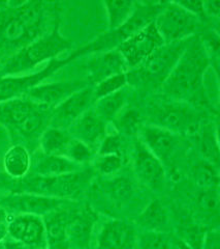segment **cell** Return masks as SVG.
Listing matches in <instances>:
<instances>
[{
    "instance_id": "8",
    "label": "cell",
    "mask_w": 220,
    "mask_h": 249,
    "mask_svg": "<svg viewBox=\"0 0 220 249\" xmlns=\"http://www.w3.org/2000/svg\"><path fill=\"white\" fill-rule=\"evenodd\" d=\"M80 56H83L81 48L74 51L64 58H55L49 61L48 65L38 72L28 75L0 77V103L13 99L23 98L28 91L42 84L54 73Z\"/></svg>"
},
{
    "instance_id": "26",
    "label": "cell",
    "mask_w": 220,
    "mask_h": 249,
    "mask_svg": "<svg viewBox=\"0 0 220 249\" xmlns=\"http://www.w3.org/2000/svg\"><path fill=\"white\" fill-rule=\"evenodd\" d=\"M70 140L72 136L67 130L49 126L39 136V146L46 155L64 156Z\"/></svg>"
},
{
    "instance_id": "9",
    "label": "cell",
    "mask_w": 220,
    "mask_h": 249,
    "mask_svg": "<svg viewBox=\"0 0 220 249\" xmlns=\"http://www.w3.org/2000/svg\"><path fill=\"white\" fill-rule=\"evenodd\" d=\"M152 126L159 127L176 134H189L200 130V116L186 102L171 100V102L151 108Z\"/></svg>"
},
{
    "instance_id": "39",
    "label": "cell",
    "mask_w": 220,
    "mask_h": 249,
    "mask_svg": "<svg viewBox=\"0 0 220 249\" xmlns=\"http://www.w3.org/2000/svg\"><path fill=\"white\" fill-rule=\"evenodd\" d=\"M180 6H182L184 10L189 12L195 16L200 17L204 14V2L203 1H194V0H183V1H176Z\"/></svg>"
},
{
    "instance_id": "40",
    "label": "cell",
    "mask_w": 220,
    "mask_h": 249,
    "mask_svg": "<svg viewBox=\"0 0 220 249\" xmlns=\"http://www.w3.org/2000/svg\"><path fill=\"white\" fill-rule=\"evenodd\" d=\"M219 7L220 2L219 1H207L204 2V14H208L210 16H213L215 18H218L219 16Z\"/></svg>"
},
{
    "instance_id": "23",
    "label": "cell",
    "mask_w": 220,
    "mask_h": 249,
    "mask_svg": "<svg viewBox=\"0 0 220 249\" xmlns=\"http://www.w3.org/2000/svg\"><path fill=\"white\" fill-rule=\"evenodd\" d=\"M95 215L89 210L69 215L67 223V239L69 245L73 244L78 247L85 248L89 245Z\"/></svg>"
},
{
    "instance_id": "25",
    "label": "cell",
    "mask_w": 220,
    "mask_h": 249,
    "mask_svg": "<svg viewBox=\"0 0 220 249\" xmlns=\"http://www.w3.org/2000/svg\"><path fill=\"white\" fill-rule=\"evenodd\" d=\"M5 173L14 178H23L27 176L31 167V157L26 147L15 144L6 152L3 159Z\"/></svg>"
},
{
    "instance_id": "21",
    "label": "cell",
    "mask_w": 220,
    "mask_h": 249,
    "mask_svg": "<svg viewBox=\"0 0 220 249\" xmlns=\"http://www.w3.org/2000/svg\"><path fill=\"white\" fill-rule=\"evenodd\" d=\"M69 214L64 210L57 209L43 216L47 236V249H67V223Z\"/></svg>"
},
{
    "instance_id": "31",
    "label": "cell",
    "mask_w": 220,
    "mask_h": 249,
    "mask_svg": "<svg viewBox=\"0 0 220 249\" xmlns=\"http://www.w3.org/2000/svg\"><path fill=\"white\" fill-rule=\"evenodd\" d=\"M138 249H172L171 239L167 232L145 231L137 241Z\"/></svg>"
},
{
    "instance_id": "3",
    "label": "cell",
    "mask_w": 220,
    "mask_h": 249,
    "mask_svg": "<svg viewBox=\"0 0 220 249\" xmlns=\"http://www.w3.org/2000/svg\"><path fill=\"white\" fill-rule=\"evenodd\" d=\"M73 45L60 33L59 22L49 34L15 53L1 65L0 77L17 76L35 69L47 60L57 58L60 54L69 50Z\"/></svg>"
},
{
    "instance_id": "34",
    "label": "cell",
    "mask_w": 220,
    "mask_h": 249,
    "mask_svg": "<svg viewBox=\"0 0 220 249\" xmlns=\"http://www.w3.org/2000/svg\"><path fill=\"white\" fill-rule=\"evenodd\" d=\"M121 155H98L95 160V168L100 175H115L122 167Z\"/></svg>"
},
{
    "instance_id": "37",
    "label": "cell",
    "mask_w": 220,
    "mask_h": 249,
    "mask_svg": "<svg viewBox=\"0 0 220 249\" xmlns=\"http://www.w3.org/2000/svg\"><path fill=\"white\" fill-rule=\"evenodd\" d=\"M121 139L117 134L106 135L97 149L98 155H120Z\"/></svg>"
},
{
    "instance_id": "27",
    "label": "cell",
    "mask_w": 220,
    "mask_h": 249,
    "mask_svg": "<svg viewBox=\"0 0 220 249\" xmlns=\"http://www.w3.org/2000/svg\"><path fill=\"white\" fill-rule=\"evenodd\" d=\"M125 103H126V93L122 89L96 100L92 109L101 120L107 123L113 121L122 112Z\"/></svg>"
},
{
    "instance_id": "29",
    "label": "cell",
    "mask_w": 220,
    "mask_h": 249,
    "mask_svg": "<svg viewBox=\"0 0 220 249\" xmlns=\"http://www.w3.org/2000/svg\"><path fill=\"white\" fill-rule=\"evenodd\" d=\"M200 149L207 162L217 165L219 160V147L216 131L210 126L204 127L200 135Z\"/></svg>"
},
{
    "instance_id": "11",
    "label": "cell",
    "mask_w": 220,
    "mask_h": 249,
    "mask_svg": "<svg viewBox=\"0 0 220 249\" xmlns=\"http://www.w3.org/2000/svg\"><path fill=\"white\" fill-rule=\"evenodd\" d=\"M163 44V40L157 31L154 22H152L151 24L125 40L120 46H118L117 50L119 51L128 68H135L142 65Z\"/></svg>"
},
{
    "instance_id": "28",
    "label": "cell",
    "mask_w": 220,
    "mask_h": 249,
    "mask_svg": "<svg viewBox=\"0 0 220 249\" xmlns=\"http://www.w3.org/2000/svg\"><path fill=\"white\" fill-rule=\"evenodd\" d=\"M105 10L108 17L109 31L120 28L127 22L136 9L133 1H105Z\"/></svg>"
},
{
    "instance_id": "6",
    "label": "cell",
    "mask_w": 220,
    "mask_h": 249,
    "mask_svg": "<svg viewBox=\"0 0 220 249\" xmlns=\"http://www.w3.org/2000/svg\"><path fill=\"white\" fill-rule=\"evenodd\" d=\"M88 180L89 175L81 170L74 174L61 176H32L30 178H23L19 186L20 191L17 192L65 199L80 192Z\"/></svg>"
},
{
    "instance_id": "14",
    "label": "cell",
    "mask_w": 220,
    "mask_h": 249,
    "mask_svg": "<svg viewBox=\"0 0 220 249\" xmlns=\"http://www.w3.org/2000/svg\"><path fill=\"white\" fill-rule=\"evenodd\" d=\"M93 101H95L93 89L89 85L78 90L52 109L49 126L67 130L80 116L89 110Z\"/></svg>"
},
{
    "instance_id": "17",
    "label": "cell",
    "mask_w": 220,
    "mask_h": 249,
    "mask_svg": "<svg viewBox=\"0 0 220 249\" xmlns=\"http://www.w3.org/2000/svg\"><path fill=\"white\" fill-rule=\"evenodd\" d=\"M137 241L136 230L131 223L109 219L98 231L95 249H136Z\"/></svg>"
},
{
    "instance_id": "1",
    "label": "cell",
    "mask_w": 220,
    "mask_h": 249,
    "mask_svg": "<svg viewBox=\"0 0 220 249\" xmlns=\"http://www.w3.org/2000/svg\"><path fill=\"white\" fill-rule=\"evenodd\" d=\"M57 3L0 2V61L49 34L58 23Z\"/></svg>"
},
{
    "instance_id": "24",
    "label": "cell",
    "mask_w": 220,
    "mask_h": 249,
    "mask_svg": "<svg viewBox=\"0 0 220 249\" xmlns=\"http://www.w3.org/2000/svg\"><path fill=\"white\" fill-rule=\"evenodd\" d=\"M138 222L146 231L166 232L169 225L166 207L158 199L151 200L140 214Z\"/></svg>"
},
{
    "instance_id": "5",
    "label": "cell",
    "mask_w": 220,
    "mask_h": 249,
    "mask_svg": "<svg viewBox=\"0 0 220 249\" xmlns=\"http://www.w3.org/2000/svg\"><path fill=\"white\" fill-rule=\"evenodd\" d=\"M164 2H136L131 17L120 28L99 36L95 41L82 47L85 54L101 53L117 49L125 40L154 22Z\"/></svg>"
},
{
    "instance_id": "19",
    "label": "cell",
    "mask_w": 220,
    "mask_h": 249,
    "mask_svg": "<svg viewBox=\"0 0 220 249\" xmlns=\"http://www.w3.org/2000/svg\"><path fill=\"white\" fill-rule=\"evenodd\" d=\"M70 129V136L87 144L93 151L107 135V123L94 112L92 108L80 116Z\"/></svg>"
},
{
    "instance_id": "10",
    "label": "cell",
    "mask_w": 220,
    "mask_h": 249,
    "mask_svg": "<svg viewBox=\"0 0 220 249\" xmlns=\"http://www.w3.org/2000/svg\"><path fill=\"white\" fill-rule=\"evenodd\" d=\"M190 38L181 42L164 43L157 48L142 65L139 66L141 78L154 85H162L182 56Z\"/></svg>"
},
{
    "instance_id": "32",
    "label": "cell",
    "mask_w": 220,
    "mask_h": 249,
    "mask_svg": "<svg viewBox=\"0 0 220 249\" xmlns=\"http://www.w3.org/2000/svg\"><path fill=\"white\" fill-rule=\"evenodd\" d=\"M195 181L202 189L217 188L219 183L218 171L215 165L209 162H203L195 168Z\"/></svg>"
},
{
    "instance_id": "15",
    "label": "cell",
    "mask_w": 220,
    "mask_h": 249,
    "mask_svg": "<svg viewBox=\"0 0 220 249\" xmlns=\"http://www.w3.org/2000/svg\"><path fill=\"white\" fill-rule=\"evenodd\" d=\"M7 233L11 239L20 241L32 249H47L46 228L41 216L17 214L10 217Z\"/></svg>"
},
{
    "instance_id": "7",
    "label": "cell",
    "mask_w": 220,
    "mask_h": 249,
    "mask_svg": "<svg viewBox=\"0 0 220 249\" xmlns=\"http://www.w3.org/2000/svg\"><path fill=\"white\" fill-rule=\"evenodd\" d=\"M154 25L166 44L181 42L194 36L199 27V17L184 10L176 1L164 2L156 16Z\"/></svg>"
},
{
    "instance_id": "36",
    "label": "cell",
    "mask_w": 220,
    "mask_h": 249,
    "mask_svg": "<svg viewBox=\"0 0 220 249\" xmlns=\"http://www.w3.org/2000/svg\"><path fill=\"white\" fill-rule=\"evenodd\" d=\"M118 116H120L119 120H118L119 126L125 133L133 134L140 130L141 116L135 109H128L126 111L121 112Z\"/></svg>"
},
{
    "instance_id": "44",
    "label": "cell",
    "mask_w": 220,
    "mask_h": 249,
    "mask_svg": "<svg viewBox=\"0 0 220 249\" xmlns=\"http://www.w3.org/2000/svg\"><path fill=\"white\" fill-rule=\"evenodd\" d=\"M0 70H1V61H0Z\"/></svg>"
},
{
    "instance_id": "22",
    "label": "cell",
    "mask_w": 220,
    "mask_h": 249,
    "mask_svg": "<svg viewBox=\"0 0 220 249\" xmlns=\"http://www.w3.org/2000/svg\"><path fill=\"white\" fill-rule=\"evenodd\" d=\"M32 169L33 176L51 177L74 174L81 170V165L77 164L64 156L39 154L34 161H31L30 170Z\"/></svg>"
},
{
    "instance_id": "43",
    "label": "cell",
    "mask_w": 220,
    "mask_h": 249,
    "mask_svg": "<svg viewBox=\"0 0 220 249\" xmlns=\"http://www.w3.org/2000/svg\"><path fill=\"white\" fill-rule=\"evenodd\" d=\"M178 248L179 249H194L191 246L188 245L187 243H185L184 241H180V242H178Z\"/></svg>"
},
{
    "instance_id": "38",
    "label": "cell",
    "mask_w": 220,
    "mask_h": 249,
    "mask_svg": "<svg viewBox=\"0 0 220 249\" xmlns=\"http://www.w3.org/2000/svg\"><path fill=\"white\" fill-rule=\"evenodd\" d=\"M202 249H220V236L218 231H211L204 237Z\"/></svg>"
},
{
    "instance_id": "2",
    "label": "cell",
    "mask_w": 220,
    "mask_h": 249,
    "mask_svg": "<svg viewBox=\"0 0 220 249\" xmlns=\"http://www.w3.org/2000/svg\"><path fill=\"white\" fill-rule=\"evenodd\" d=\"M210 58L199 36H192L182 56L161 85L164 95L171 100L186 102L195 98L203 88L204 77Z\"/></svg>"
},
{
    "instance_id": "30",
    "label": "cell",
    "mask_w": 220,
    "mask_h": 249,
    "mask_svg": "<svg viewBox=\"0 0 220 249\" xmlns=\"http://www.w3.org/2000/svg\"><path fill=\"white\" fill-rule=\"evenodd\" d=\"M128 83V76L126 73L117 74L111 77H108L106 79L101 80L96 83L95 88L93 89L94 99L98 100L107 96L112 95V93L118 92L126 87Z\"/></svg>"
},
{
    "instance_id": "33",
    "label": "cell",
    "mask_w": 220,
    "mask_h": 249,
    "mask_svg": "<svg viewBox=\"0 0 220 249\" xmlns=\"http://www.w3.org/2000/svg\"><path fill=\"white\" fill-rule=\"evenodd\" d=\"M64 157L72 160L79 165H82L92 159L93 150L90 149L87 144L80 142V140L72 137V140H70L66 147Z\"/></svg>"
},
{
    "instance_id": "35",
    "label": "cell",
    "mask_w": 220,
    "mask_h": 249,
    "mask_svg": "<svg viewBox=\"0 0 220 249\" xmlns=\"http://www.w3.org/2000/svg\"><path fill=\"white\" fill-rule=\"evenodd\" d=\"M198 204L203 212L215 213L218 211L219 193L217 188L203 189L198 196Z\"/></svg>"
},
{
    "instance_id": "13",
    "label": "cell",
    "mask_w": 220,
    "mask_h": 249,
    "mask_svg": "<svg viewBox=\"0 0 220 249\" xmlns=\"http://www.w3.org/2000/svg\"><path fill=\"white\" fill-rule=\"evenodd\" d=\"M132 165L138 180L147 188L160 191L166 185L164 165L150 152V150L138 139L133 145Z\"/></svg>"
},
{
    "instance_id": "41",
    "label": "cell",
    "mask_w": 220,
    "mask_h": 249,
    "mask_svg": "<svg viewBox=\"0 0 220 249\" xmlns=\"http://www.w3.org/2000/svg\"><path fill=\"white\" fill-rule=\"evenodd\" d=\"M4 246H5V249H32L31 247L27 246L26 244L20 242V241L14 240L11 238L4 240Z\"/></svg>"
},
{
    "instance_id": "20",
    "label": "cell",
    "mask_w": 220,
    "mask_h": 249,
    "mask_svg": "<svg viewBox=\"0 0 220 249\" xmlns=\"http://www.w3.org/2000/svg\"><path fill=\"white\" fill-rule=\"evenodd\" d=\"M127 68L117 49L98 53V55L93 58L88 66L90 79L94 83H98L106 78L117 74L126 73Z\"/></svg>"
},
{
    "instance_id": "12",
    "label": "cell",
    "mask_w": 220,
    "mask_h": 249,
    "mask_svg": "<svg viewBox=\"0 0 220 249\" xmlns=\"http://www.w3.org/2000/svg\"><path fill=\"white\" fill-rule=\"evenodd\" d=\"M141 140L162 164L174 162L184 151V142L179 134L156 126L141 128Z\"/></svg>"
},
{
    "instance_id": "16",
    "label": "cell",
    "mask_w": 220,
    "mask_h": 249,
    "mask_svg": "<svg viewBox=\"0 0 220 249\" xmlns=\"http://www.w3.org/2000/svg\"><path fill=\"white\" fill-rule=\"evenodd\" d=\"M65 202V199L46 197L36 194L15 192L4 197L0 205L7 212L17 214H30L36 216H45L48 213L60 209Z\"/></svg>"
},
{
    "instance_id": "42",
    "label": "cell",
    "mask_w": 220,
    "mask_h": 249,
    "mask_svg": "<svg viewBox=\"0 0 220 249\" xmlns=\"http://www.w3.org/2000/svg\"><path fill=\"white\" fill-rule=\"evenodd\" d=\"M7 237V222H0V242H2Z\"/></svg>"
},
{
    "instance_id": "18",
    "label": "cell",
    "mask_w": 220,
    "mask_h": 249,
    "mask_svg": "<svg viewBox=\"0 0 220 249\" xmlns=\"http://www.w3.org/2000/svg\"><path fill=\"white\" fill-rule=\"evenodd\" d=\"M88 85L87 81L84 80L42 83L28 91L24 98L36 105L53 109L73 93L85 89Z\"/></svg>"
},
{
    "instance_id": "4",
    "label": "cell",
    "mask_w": 220,
    "mask_h": 249,
    "mask_svg": "<svg viewBox=\"0 0 220 249\" xmlns=\"http://www.w3.org/2000/svg\"><path fill=\"white\" fill-rule=\"evenodd\" d=\"M52 109L36 105L26 98H18L0 103V123L24 137L43 133L50 124Z\"/></svg>"
}]
</instances>
